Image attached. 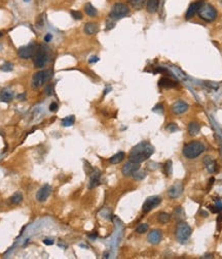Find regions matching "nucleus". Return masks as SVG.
<instances>
[{"label": "nucleus", "instance_id": "obj_1", "mask_svg": "<svg viewBox=\"0 0 222 259\" xmlns=\"http://www.w3.org/2000/svg\"><path fill=\"white\" fill-rule=\"evenodd\" d=\"M154 152V148L148 141H141L136 145L130 153V160L136 163H141L147 160Z\"/></svg>", "mask_w": 222, "mask_h": 259}, {"label": "nucleus", "instance_id": "obj_2", "mask_svg": "<svg viewBox=\"0 0 222 259\" xmlns=\"http://www.w3.org/2000/svg\"><path fill=\"white\" fill-rule=\"evenodd\" d=\"M205 150H206V147L201 141H194L185 146L183 149V155L188 159H194L201 155L202 153H204Z\"/></svg>", "mask_w": 222, "mask_h": 259}, {"label": "nucleus", "instance_id": "obj_3", "mask_svg": "<svg viewBox=\"0 0 222 259\" xmlns=\"http://www.w3.org/2000/svg\"><path fill=\"white\" fill-rule=\"evenodd\" d=\"M198 14L199 18L206 22H213L217 18V10L215 7L211 4H206V3H204L201 6Z\"/></svg>", "mask_w": 222, "mask_h": 259}, {"label": "nucleus", "instance_id": "obj_4", "mask_svg": "<svg viewBox=\"0 0 222 259\" xmlns=\"http://www.w3.org/2000/svg\"><path fill=\"white\" fill-rule=\"evenodd\" d=\"M129 12H130L129 6L125 4V3H115V4L112 6L110 14H109V19L113 21L119 20L121 19V18H125L126 16H128Z\"/></svg>", "mask_w": 222, "mask_h": 259}, {"label": "nucleus", "instance_id": "obj_5", "mask_svg": "<svg viewBox=\"0 0 222 259\" xmlns=\"http://www.w3.org/2000/svg\"><path fill=\"white\" fill-rule=\"evenodd\" d=\"M52 79V71L50 70H41L38 71L32 78V87L34 89H38Z\"/></svg>", "mask_w": 222, "mask_h": 259}, {"label": "nucleus", "instance_id": "obj_6", "mask_svg": "<svg viewBox=\"0 0 222 259\" xmlns=\"http://www.w3.org/2000/svg\"><path fill=\"white\" fill-rule=\"evenodd\" d=\"M191 234V228L185 222H179L176 227V238L180 243H185Z\"/></svg>", "mask_w": 222, "mask_h": 259}, {"label": "nucleus", "instance_id": "obj_7", "mask_svg": "<svg viewBox=\"0 0 222 259\" xmlns=\"http://www.w3.org/2000/svg\"><path fill=\"white\" fill-rule=\"evenodd\" d=\"M36 51L37 50H36V47L34 43H30V45H28V46L21 47L19 51H18V55H19V57L22 58V59L27 60L34 56Z\"/></svg>", "mask_w": 222, "mask_h": 259}, {"label": "nucleus", "instance_id": "obj_8", "mask_svg": "<svg viewBox=\"0 0 222 259\" xmlns=\"http://www.w3.org/2000/svg\"><path fill=\"white\" fill-rule=\"evenodd\" d=\"M33 62H34V66L36 68H40L44 66L47 62V53L45 52V50L39 49L36 51V53L34 54Z\"/></svg>", "mask_w": 222, "mask_h": 259}, {"label": "nucleus", "instance_id": "obj_9", "mask_svg": "<svg viewBox=\"0 0 222 259\" xmlns=\"http://www.w3.org/2000/svg\"><path fill=\"white\" fill-rule=\"evenodd\" d=\"M162 202V198L159 196H150L145 200L144 205H143V212L144 213H148L151 210H153L154 207H157L159 203Z\"/></svg>", "mask_w": 222, "mask_h": 259}, {"label": "nucleus", "instance_id": "obj_10", "mask_svg": "<svg viewBox=\"0 0 222 259\" xmlns=\"http://www.w3.org/2000/svg\"><path fill=\"white\" fill-rule=\"evenodd\" d=\"M138 169H139V163L133 162V161H131V160H130L129 162H126L125 165H123L121 171H122L123 176L132 177Z\"/></svg>", "mask_w": 222, "mask_h": 259}, {"label": "nucleus", "instance_id": "obj_11", "mask_svg": "<svg viewBox=\"0 0 222 259\" xmlns=\"http://www.w3.org/2000/svg\"><path fill=\"white\" fill-rule=\"evenodd\" d=\"M50 192H52V188H50L49 185H44L42 186L41 188H39V190L36 193V199L39 202H43L47 199V197L50 195Z\"/></svg>", "mask_w": 222, "mask_h": 259}, {"label": "nucleus", "instance_id": "obj_12", "mask_svg": "<svg viewBox=\"0 0 222 259\" xmlns=\"http://www.w3.org/2000/svg\"><path fill=\"white\" fill-rule=\"evenodd\" d=\"M204 3H205V2H204L203 0H199V1H195L194 3H191V4L189 5V7H188V9H187V12H186V14H185V19H186V20L191 19V18L199 12V9L201 8V6L204 4Z\"/></svg>", "mask_w": 222, "mask_h": 259}, {"label": "nucleus", "instance_id": "obj_13", "mask_svg": "<svg viewBox=\"0 0 222 259\" xmlns=\"http://www.w3.org/2000/svg\"><path fill=\"white\" fill-rule=\"evenodd\" d=\"M188 104L185 102L183 100H178L176 101L175 103L172 105V111L174 114L176 115H181V114H184L185 112L188 109Z\"/></svg>", "mask_w": 222, "mask_h": 259}, {"label": "nucleus", "instance_id": "obj_14", "mask_svg": "<svg viewBox=\"0 0 222 259\" xmlns=\"http://www.w3.org/2000/svg\"><path fill=\"white\" fill-rule=\"evenodd\" d=\"M182 190H183V186H182V183L180 182H177L176 184H174L172 187L169 189V196L171 198H177L178 196H180V194L182 193Z\"/></svg>", "mask_w": 222, "mask_h": 259}, {"label": "nucleus", "instance_id": "obj_15", "mask_svg": "<svg viewBox=\"0 0 222 259\" xmlns=\"http://www.w3.org/2000/svg\"><path fill=\"white\" fill-rule=\"evenodd\" d=\"M100 177H101L100 171L98 169H94L90 177V184H89L90 189H93L100 185Z\"/></svg>", "mask_w": 222, "mask_h": 259}, {"label": "nucleus", "instance_id": "obj_16", "mask_svg": "<svg viewBox=\"0 0 222 259\" xmlns=\"http://www.w3.org/2000/svg\"><path fill=\"white\" fill-rule=\"evenodd\" d=\"M204 164L209 173H215L217 170V163L211 156H206L204 158Z\"/></svg>", "mask_w": 222, "mask_h": 259}, {"label": "nucleus", "instance_id": "obj_17", "mask_svg": "<svg viewBox=\"0 0 222 259\" xmlns=\"http://www.w3.org/2000/svg\"><path fill=\"white\" fill-rule=\"evenodd\" d=\"M13 91L10 90L8 88H5L1 90V92H0V100L2 101V102H10L13 99Z\"/></svg>", "mask_w": 222, "mask_h": 259}, {"label": "nucleus", "instance_id": "obj_18", "mask_svg": "<svg viewBox=\"0 0 222 259\" xmlns=\"http://www.w3.org/2000/svg\"><path fill=\"white\" fill-rule=\"evenodd\" d=\"M148 242L152 245H157L162 240V232L159 230H152L148 234Z\"/></svg>", "mask_w": 222, "mask_h": 259}, {"label": "nucleus", "instance_id": "obj_19", "mask_svg": "<svg viewBox=\"0 0 222 259\" xmlns=\"http://www.w3.org/2000/svg\"><path fill=\"white\" fill-rule=\"evenodd\" d=\"M159 6V0H148L146 3V9L149 14H154L157 12Z\"/></svg>", "mask_w": 222, "mask_h": 259}, {"label": "nucleus", "instance_id": "obj_20", "mask_svg": "<svg viewBox=\"0 0 222 259\" xmlns=\"http://www.w3.org/2000/svg\"><path fill=\"white\" fill-rule=\"evenodd\" d=\"M158 85L163 88H174V87L177 86V83L169 78H162L159 80Z\"/></svg>", "mask_w": 222, "mask_h": 259}, {"label": "nucleus", "instance_id": "obj_21", "mask_svg": "<svg viewBox=\"0 0 222 259\" xmlns=\"http://www.w3.org/2000/svg\"><path fill=\"white\" fill-rule=\"evenodd\" d=\"M97 31H98V25L96 23L90 22V23H86L85 25V34L94 35V34L97 33Z\"/></svg>", "mask_w": 222, "mask_h": 259}, {"label": "nucleus", "instance_id": "obj_22", "mask_svg": "<svg viewBox=\"0 0 222 259\" xmlns=\"http://www.w3.org/2000/svg\"><path fill=\"white\" fill-rule=\"evenodd\" d=\"M199 130H201V126H199V124L198 122H191L188 124V133L189 135L191 136H194L196 135Z\"/></svg>", "mask_w": 222, "mask_h": 259}, {"label": "nucleus", "instance_id": "obj_23", "mask_svg": "<svg viewBox=\"0 0 222 259\" xmlns=\"http://www.w3.org/2000/svg\"><path fill=\"white\" fill-rule=\"evenodd\" d=\"M123 159H125V153L118 152V153H116L115 155L112 156L110 159H109V162H110L111 164H118V163H121Z\"/></svg>", "mask_w": 222, "mask_h": 259}, {"label": "nucleus", "instance_id": "obj_24", "mask_svg": "<svg viewBox=\"0 0 222 259\" xmlns=\"http://www.w3.org/2000/svg\"><path fill=\"white\" fill-rule=\"evenodd\" d=\"M85 12L89 17H96L97 16V9L93 6L92 3H86L85 5Z\"/></svg>", "mask_w": 222, "mask_h": 259}, {"label": "nucleus", "instance_id": "obj_25", "mask_svg": "<svg viewBox=\"0 0 222 259\" xmlns=\"http://www.w3.org/2000/svg\"><path fill=\"white\" fill-rule=\"evenodd\" d=\"M23 200V195H22L21 192H16L14 194L9 198V202L12 205H19Z\"/></svg>", "mask_w": 222, "mask_h": 259}, {"label": "nucleus", "instance_id": "obj_26", "mask_svg": "<svg viewBox=\"0 0 222 259\" xmlns=\"http://www.w3.org/2000/svg\"><path fill=\"white\" fill-rule=\"evenodd\" d=\"M75 122V117L74 116H67L66 118L62 120V126L64 127H70L74 124Z\"/></svg>", "mask_w": 222, "mask_h": 259}, {"label": "nucleus", "instance_id": "obj_27", "mask_svg": "<svg viewBox=\"0 0 222 259\" xmlns=\"http://www.w3.org/2000/svg\"><path fill=\"white\" fill-rule=\"evenodd\" d=\"M170 219H171V216H170L169 214H167V213H161V214L158 215L157 220H158V222H161V223H167V222L170 221Z\"/></svg>", "mask_w": 222, "mask_h": 259}, {"label": "nucleus", "instance_id": "obj_28", "mask_svg": "<svg viewBox=\"0 0 222 259\" xmlns=\"http://www.w3.org/2000/svg\"><path fill=\"white\" fill-rule=\"evenodd\" d=\"M126 1L132 6L136 7V8H140V7H142V5L144 4L145 0H126Z\"/></svg>", "mask_w": 222, "mask_h": 259}, {"label": "nucleus", "instance_id": "obj_29", "mask_svg": "<svg viewBox=\"0 0 222 259\" xmlns=\"http://www.w3.org/2000/svg\"><path fill=\"white\" fill-rule=\"evenodd\" d=\"M133 177H134L135 180L141 181V180H143L145 177H146V174H145V171H143V170H139V169H138L136 173L133 174Z\"/></svg>", "mask_w": 222, "mask_h": 259}, {"label": "nucleus", "instance_id": "obj_30", "mask_svg": "<svg viewBox=\"0 0 222 259\" xmlns=\"http://www.w3.org/2000/svg\"><path fill=\"white\" fill-rule=\"evenodd\" d=\"M13 69V65L12 63H9V62H6V63L2 64L1 66H0V70L4 72H9L12 71Z\"/></svg>", "mask_w": 222, "mask_h": 259}, {"label": "nucleus", "instance_id": "obj_31", "mask_svg": "<svg viewBox=\"0 0 222 259\" xmlns=\"http://www.w3.org/2000/svg\"><path fill=\"white\" fill-rule=\"evenodd\" d=\"M147 230H148V224H146V223H142L136 228V232L140 233V234H142V233H145Z\"/></svg>", "mask_w": 222, "mask_h": 259}, {"label": "nucleus", "instance_id": "obj_32", "mask_svg": "<svg viewBox=\"0 0 222 259\" xmlns=\"http://www.w3.org/2000/svg\"><path fill=\"white\" fill-rule=\"evenodd\" d=\"M165 173L168 177L171 174V173H172V161H171V160H168V161L165 163Z\"/></svg>", "mask_w": 222, "mask_h": 259}, {"label": "nucleus", "instance_id": "obj_33", "mask_svg": "<svg viewBox=\"0 0 222 259\" xmlns=\"http://www.w3.org/2000/svg\"><path fill=\"white\" fill-rule=\"evenodd\" d=\"M44 93L46 94L47 96L53 95V93H54V85H53V84H49V85H47V86L45 87Z\"/></svg>", "mask_w": 222, "mask_h": 259}, {"label": "nucleus", "instance_id": "obj_34", "mask_svg": "<svg viewBox=\"0 0 222 259\" xmlns=\"http://www.w3.org/2000/svg\"><path fill=\"white\" fill-rule=\"evenodd\" d=\"M71 16L74 20H81L82 19V14L78 10H71Z\"/></svg>", "mask_w": 222, "mask_h": 259}, {"label": "nucleus", "instance_id": "obj_35", "mask_svg": "<svg viewBox=\"0 0 222 259\" xmlns=\"http://www.w3.org/2000/svg\"><path fill=\"white\" fill-rule=\"evenodd\" d=\"M167 130L173 133V132H176V131L179 130V128H178V126L176 125L175 123H171V124H169L168 126H167Z\"/></svg>", "mask_w": 222, "mask_h": 259}, {"label": "nucleus", "instance_id": "obj_36", "mask_svg": "<svg viewBox=\"0 0 222 259\" xmlns=\"http://www.w3.org/2000/svg\"><path fill=\"white\" fill-rule=\"evenodd\" d=\"M114 25H115V21L109 19L108 18V20L106 22V30H110V29H112L114 27Z\"/></svg>", "mask_w": 222, "mask_h": 259}, {"label": "nucleus", "instance_id": "obj_37", "mask_svg": "<svg viewBox=\"0 0 222 259\" xmlns=\"http://www.w3.org/2000/svg\"><path fill=\"white\" fill-rule=\"evenodd\" d=\"M153 112L155 113H158V114H162V113L163 112V105L161 103H158V104H156L155 107H153V109H152Z\"/></svg>", "mask_w": 222, "mask_h": 259}, {"label": "nucleus", "instance_id": "obj_38", "mask_svg": "<svg viewBox=\"0 0 222 259\" xmlns=\"http://www.w3.org/2000/svg\"><path fill=\"white\" fill-rule=\"evenodd\" d=\"M49 111L50 112H57L58 111V104L56 102H52L49 105Z\"/></svg>", "mask_w": 222, "mask_h": 259}, {"label": "nucleus", "instance_id": "obj_39", "mask_svg": "<svg viewBox=\"0 0 222 259\" xmlns=\"http://www.w3.org/2000/svg\"><path fill=\"white\" fill-rule=\"evenodd\" d=\"M43 244L50 246V245H53V244H54V240L53 239H44V240H43Z\"/></svg>", "mask_w": 222, "mask_h": 259}, {"label": "nucleus", "instance_id": "obj_40", "mask_svg": "<svg viewBox=\"0 0 222 259\" xmlns=\"http://www.w3.org/2000/svg\"><path fill=\"white\" fill-rule=\"evenodd\" d=\"M99 61V57H97V56H93V57H90V60L89 62L90 63H96V62Z\"/></svg>", "mask_w": 222, "mask_h": 259}, {"label": "nucleus", "instance_id": "obj_41", "mask_svg": "<svg viewBox=\"0 0 222 259\" xmlns=\"http://www.w3.org/2000/svg\"><path fill=\"white\" fill-rule=\"evenodd\" d=\"M52 38H53V35L50 34V33H47V34L44 36V41H45V42H49L50 41H52Z\"/></svg>", "mask_w": 222, "mask_h": 259}, {"label": "nucleus", "instance_id": "obj_42", "mask_svg": "<svg viewBox=\"0 0 222 259\" xmlns=\"http://www.w3.org/2000/svg\"><path fill=\"white\" fill-rule=\"evenodd\" d=\"M209 209H210L211 211H212L213 213H219V212H220L219 210H218V207H212V206H210V207H209Z\"/></svg>", "mask_w": 222, "mask_h": 259}, {"label": "nucleus", "instance_id": "obj_43", "mask_svg": "<svg viewBox=\"0 0 222 259\" xmlns=\"http://www.w3.org/2000/svg\"><path fill=\"white\" fill-rule=\"evenodd\" d=\"M202 258H213V255L212 254H207V255H204Z\"/></svg>", "mask_w": 222, "mask_h": 259}, {"label": "nucleus", "instance_id": "obj_44", "mask_svg": "<svg viewBox=\"0 0 222 259\" xmlns=\"http://www.w3.org/2000/svg\"><path fill=\"white\" fill-rule=\"evenodd\" d=\"M24 97H25V95H22V94H21V95L18 96V98H19V99H22V98H23V99H24Z\"/></svg>", "mask_w": 222, "mask_h": 259}, {"label": "nucleus", "instance_id": "obj_45", "mask_svg": "<svg viewBox=\"0 0 222 259\" xmlns=\"http://www.w3.org/2000/svg\"><path fill=\"white\" fill-rule=\"evenodd\" d=\"M23 1H25V2H29L30 0H23Z\"/></svg>", "mask_w": 222, "mask_h": 259}, {"label": "nucleus", "instance_id": "obj_46", "mask_svg": "<svg viewBox=\"0 0 222 259\" xmlns=\"http://www.w3.org/2000/svg\"><path fill=\"white\" fill-rule=\"evenodd\" d=\"M1 36H2V33H1V32H0V37H1Z\"/></svg>", "mask_w": 222, "mask_h": 259}]
</instances>
